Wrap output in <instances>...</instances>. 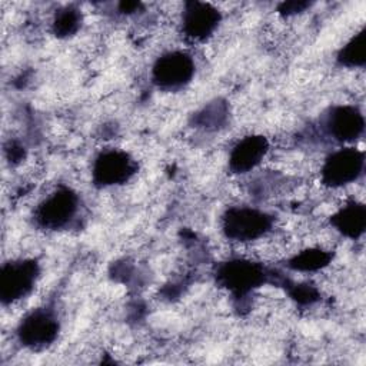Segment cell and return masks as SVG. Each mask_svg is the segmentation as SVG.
<instances>
[{
  "mask_svg": "<svg viewBox=\"0 0 366 366\" xmlns=\"http://www.w3.org/2000/svg\"><path fill=\"white\" fill-rule=\"evenodd\" d=\"M83 23L81 10L73 4L63 6L56 10L51 19V31L57 39H69L74 36Z\"/></svg>",
  "mask_w": 366,
  "mask_h": 366,
  "instance_id": "15",
  "label": "cell"
},
{
  "mask_svg": "<svg viewBox=\"0 0 366 366\" xmlns=\"http://www.w3.org/2000/svg\"><path fill=\"white\" fill-rule=\"evenodd\" d=\"M60 320L57 312L50 306H40L26 313L16 327L19 343L33 352L51 346L59 336Z\"/></svg>",
  "mask_w": 366,
  "mask_h": 366,
  "instance_id": "5",
  "label": "cell"
},
{
  "mask_svg": "<svg viewBox=\"0 0 366 366\" xmlns=\"http://www.w3.org/2000/svg\"><path fill=\"white\" fill-rule=\"evenodd\" d=\"M325 133L336 143L353 146L365 133L363 112L355 104L332 106L323 120Z\"/></svg>",
  "mask_w": 366,
  "mask_h": 366,
  "instance_id": "9",
  "label": "cell"
},
{
  "mask_svg": "<svg viewBox=\"0 0 366 366\" xmlns=\"http://www.w3.org/2000/svg\"><path fill=\"white\" fill-rule=\"evenodd\" d=\"M267 279L264 266L249 257H232L222 262L216 270L219 286L234 297H244L260 287Z\"/></svg>",
  "mask_w": 366,
  "mask_h": 366,
  "instance_id": "6",
  "label": "cell"
},
{
  "mask_svg": "<svg viewBox=\"0 0 366 366\" xmlns=\"http://www.w3.org/2000/svg\"><path fill=\"white\" fill-rule=\"evenodd\" d=\"M310 7L307 1H285L279 4V13L283 16H295Z\"/></svg>",
  "mask_w": 366,
  "mask_h": 366,
  "instance_id": "16",
  "label": "cell"
},
{
  "mask_svg": "<svg viewBox=\"0 0 366 366\" xmlns=\"http://www.w3.org/2000/svg\"><path fill=\"white\" fill-rule=\"evenodd\" d=\"M196 73L194 57L180 49L162 53L152 64V83L163 92H179L192 83Z\"/></svg>",
  "mask_w": 366,
  "mask_h": 366,
  "instance_id": "4",
  "label": "cell"
},
{
  "mask_svg": "<svg viewBox=\"0 0 366 366\" xmlns=\"http://www.w3.org/2000/svg\"><path fill=\"white\" fill-rule=\"evenodd\" d=\"M269 150V140L263 134L243 136L232 146L229 152V170L234 174H246L253 172L266 159Z\"/></svg>",
  "mask_w": 366,
  "mask_h": 366,
  "instance_id": "11",
  "label": "cell"
},
{
  "mask_svg": "<svg viewBox=\"0 0 366 366\" xmlns=\"http://www.w3.org/2000/svg\"><path fill=\"white\" fill-rule=\"evenodd\" d=\"M80 213V196L60 184L46 194L33 210L34 224L43 230H63L73 224Z\"/></svg>",
  "mask_w": 366,
  "mask_h": 366,
  "instance_id": "2",
  "label": "cell"
},
{
  "mask_svg": "<svg viewBox=\"0 0 366 366\" xmlns=\"http://www.w3.org/2000/svg\"><path fill=\"white\" fill-rule=\"evenodd\" d=\"M137 173V162L122 149H103L93 160L92 180L97 187H114L130 182Z\"/></svg>",
  "mask_w": 366,
  "mask_h": 366,
  "instance_id": "8",
  "label": "cell"
},
{
  "mask_svg": "<svg viewBox=\"0 0 366 366\" xmlns=\"http://www.w3.org/2000/svg\"><path fill=\"white\" fill-rule=\"evenodd\" d=\"M222 23V11L212 3L186 1L180 13L182 34L193 43L210 39Z\"/></svg>",
  "mask_w": 366,
  "mask_h": 366,
  "instance_id": "10",
  "label": "cell"
},
{
  "mask_svg": "<svg viewBox=\"0 0 366 366\" xmlns=\"http://www.w3.org/2000/svg\"><path fill=\"white\" fill-rule=\"evenodd\" d=\"M274 226V217L253 206H230L220 219L223 236L240 244H249L267 236Z\"/></svg>",
  "mask_w": 366,
  "mask_h": 366,
  "instance_id": "1",
  "label": "cell"
},
{
  "mask_svg": "<svg viewBox=\"0 0 366 366\" xmlns=\"http://www.w3.org/2000/svg\"><path fill=\"white\" fill-rule=\"evenodd\" d=\"M336 61L346 69H362L366 61V30H357L337 51Z\"/></svg>",
  "mask_w": 366,
  "mask_h": 366,
  "instance_id": "14",
  "label": "cell"
},
{
  "mask_svg": "<svg viewBox=\"0 0 366 366\" xmlns=\"http://www.w3.org/2000/svg\"><path fill=\"white\" fill-rule=\"evenodd\" d=\"M40 264L33 257H19L4 262L0 269V300L11 306L29 297L40 279Z\"/></svg>",
  "mask_w": 366,
  "mask_h": 366,
  "instance_id": "3",
  "label": "cell"
},
{
  "mask_svg": "<svg viewBox=\"0 0 366 366\" xmlns=\"http://www.w3.org/2000/svg\"><path fill=\"white\" fill-rule=\"evenodd\" d=\"M365 172V152L355 146H342L322 163L320 182L329 189H342L356 183Z\"/></svg>",
  "mask_w": 366,
  "mask_h": 366,
  "instance_id": "7",
  "label": "cell"
},
{
  "mask_svg": "<svg viewBox=\"0 0 366 366\" xmlns=\"http://www.w3.org/2000/svg\"><path fill=\"white\" fill-rule=\"evenodd\" d=\"M142 7H143V4L139 3V1H122V3L119 4V11H120L122 14L129 16V14L137 13V10H140Z\"/></svg>",
  "mask_w": 366,
  "mask_h": 366,
  "instance_id": "17",
  "label": "cell"
},
{
  "mask_svg": "<svg viewBox=\"0 0 366 366\" xmlns=\"http://www.w3.org/2000/svg\"><path fill=\"white\" fill-rule=\"evenodd\" d=\"M333 253L319 246H310L302 249L287 260V266L300 273H315L332 263Z\"/></svg>",
  "mask_w": 366,
  "mask_h": 366,
  "instance_id": "13",
  "label": "cell"
},
{
  "mask_svg": "<svg viewBox=\"0 0 366 366\" xmlns=\"http://www.w3.org/2000/svg\"><path fill=\"white\" fill-rule=\"evenodd\" d=\"M332 227L350 240L363 236L366 227V207L363 202L349 200L330 216Z\"/></svg>",
  "mask_w": 366,
  "mask_h": 366,
  "instance_id": "12",
  "label": "cell"
}]
</instances>
